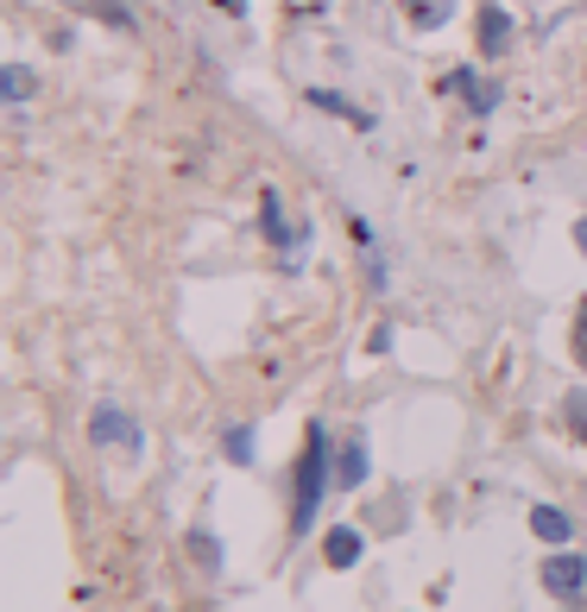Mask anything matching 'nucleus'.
Listing matches in <instances>:
<instances>
[{
	"label": "nucleus",
	"mask_w": 587,
	"mask_h": 612,
	"mask_svg": "<svg viewBox=\"0 0 587 612\" xmlns=\"http://www.w3.org/2000/svg\"><path fill=\"white\" fill-rule=\"evenodd\" d=\"M323 556H329V568H354V562L366 556V536H360L354 524H335V531L323 536Z\"/></svg>",
	"instance_id": "nucleus-4"
},
{
	"label": "nucleus",
	"mask_w": 587,
	"mask_h": 612,
	"mask_svg": "<svg viewBox=\"0 0 587 612\" xmlns=\"http://www.w3.org/2000/svg\"><path fill=\"white\" fill-rule=\"evenodd\" d=\"M32 89H38V77H32L26 64H7V70H0V95H7L13 107L32 102Z\"/></svg>",
	"instance_id": "nucleus-11"
},
{
	"label": "nucleus",
	"mask_w": 587,
	"mask_h": 612,
	"mask_svg": "<svg viewBox=\"0 0 587 612\" xmlns=\"http://www.w3.org/2000/svg\"><path fill=\"white\" fill-rule=\"evenodd\" d=\"M323 486H329V435L309 423L304 435V461H297V499H291V531L304 536L323 511Z\"/></svg>",
	"instance_id": "nucleus-1"
},
{
	"label": "nucleus",
	"mask_w": 587,
	"mask_h": 612,
	"mask_svg": "<svg viewBox=\"0 0 587 612\" xmlns=\"http://www.w3.org/2000/svg\"><path fill=\"white\" fill-rule=\"evenodd\" d=\"M259 228H266V240H272V247H291V222H284V203L272 196V190L259 196Z\"/></svg>",
	"instance_id": "nucleus-8"
},
{
	"label": "nucleus",
	"mask_w": 587,
	"mask_h": 612,
	"mask_svg": "<svg viewBox=\"0 0 587 612\" xmlns=\"http://www.w3.org/2000/svg\"><path fill=\"white\" fill-rule=\"evenodd\" d=\"M568 354H575V366H587V297L575 309V329H568Z\"/></svg>",
	"instance_id": "nucleus-14"
},
{
	"label": "nucleus",
	"mask_w": 587,
	"mask_h": 612,
	"mask_svg": "<svg viewBox=\"0 0 587 612\" xmlns=\"http://www.w3.org/2000/svg\"><path fill=\"white\" fill-rule=\"evenodd\" d=\"M511 45V20L506 7H481V57H499Z\"/></svg>",
	"instance_id": "nucleus-7"
},
{
	"label": "nucleus",
	"mask_w": 587,
	"mask_h": 612,
	"mask_svg": "<svg viewBox=\"0 0 587 612\" xmlns=\"http://www.w3.org/2000/svg\"><path fill=\"white\" fill-rule=\"evenodd\" d=\"M405 13H410V26L417 32H436L449 13H455V0H405Z\"/></svg>",
	"instance_id": "nucleus-10"
},
{
	"label": "nucleus",
	"mask_w": 587,
	"mask_h": 612,
	"mask_svg": "<svg viewBox=\"0 0 587 612\" xmlns=\"http://www.w3.org/2000/svg\"><path fill=\"white\" fill-rule=\"evenodd\" d=\"M366 474H373V461H366V442H341V455H335V480L341 486H366Z\"/></svg>",
	"instance_id": "nucleus-6"
},
{
	"label": "nucleus",
	"mask_w": 587,
	"mask_h": 612,
	"mask_svg": "<svg viewBox=\"0 0 587 612\" xmlns=\"http://www.w3.org/2000/svg\"><path fill=\"white\" fill-rule=\"evenodd\" d=\"M449 89H455V95L474 107V114H493V107H499V89H493V82H481L474 70H455V77H449Z\"/></svg>",
	"instance_id": "nucleus-5"
},
{
	"label": "nucleus",
	"mask_w": 587,
	"mask_h": 612,
	"mask_svg": "<svg viewBox=\"0 0 587 612\" xmlns=\"http://www.w3.org/2000/svg\"><path fill=\"white\" fill-rule=\"evenodd\" d=\"M543 587H550L556 600H575V593L587 587V562L575 556V549H556V556L543 562Z\"/></svg>",
	"instance_id": "nucleus-3"
},
{
	"label": "nucleus",
	"mask_w": 587,
	"mask_h": 612,
	"mask_svg": "<svg viewBox=\"0 0 587 612\" xmlns=\"http://www.w3.org/2000/svg\"><path fill=\"white\" fill-rule=\"evenodd\" d=\"M190 549H196V562H203L208 575L222 568V543H215V536H208V531H196V536H190Z\"/></svg>",
	"instance_id": "nucleus-15"
},
{
	"label": "nucleus",
	"mask_w": 587,
	"mask_h": 612,
	"mask_svg": "<svg viewBox=\"0 0 587 612\" xmlns=\"http://www.w3.org/2000/svg\"><path fill=\"white\" fill-rule=\"evenodd\" d=\"M575 247H582V253H587V215H582V222H575Z\"/></svg>",
	"instance_id": "nucleus-17"
},
{
	"label": "nucleus",
	"mask_w": 587,
	"mask_h": 612,
	"mask_svg": "<svg viewBox=\"0 0 587 612\" xmlns=\"http://www.w3.org/2000/svg\"><path fill=\"white\" fill-rule=\"evenodd\" d=\"M89 435H95V449H127V455H139V449H146L139 423H133L121 405H102V410H95V417H89Z\"/></svg>",
	"instance_id": "nucleus-2"
},
{
	"label": "nucleus",
	"mask_w": 587,
	"mask_h": 612,
	"mask_svg": "<svg viewBox=\"0 0 587 612\" xmlns=\"http://www.w3.org/2000/svg\"><path fill=\"white\" fill-rule=\"evenodd\" d=\"M304 102L323 107V114H341V121H360V127H373V121H366V114H354V102H348V95H335V89H309Z\"/></svg>",
	"instance_id": "nucleus-12"
},
{
	"label": "nucleus",
	"mask_w": 587,
	"mask_h": 612,
	"mask_svg": "<svg viewBox=\"0 0 587 612\" xmlns=\"http://www.w3.org/2000/svg\"><path fill=\"white\" fill-rule=\"evenodd\" d=\"M531 531L543 536V543H556V549H562L575 524H568V511H556V506H537V511H531Z\"/></svg>",
	"instance_id": "nucleus-9"
},
{
	"label": "nucleus",
	"mask_w": 587,
	"mask_h": 612,
	"mask_svg": "<svg viewBox=\"0 0 587 612\" xmlns=\"http://www.w3.org/2000/svg\"><path fill=\"white\" fill-rule=\"evenodd\" d=\"M222 449H228V461H234V467H253V455H259V435L247 430V423H234Z\"/></svg>",
	"instance_id": "nucleus-13"
},
{
	"label": "nucleus",
	"mask_w": 587,
	"mask_h": 612,
	"mask_svg": "<svg viewBox=\"0 0 587 612\" xmlns=\"http://www.w3.org/2000/svg\"><path fill=\"white\" fill-rule=\"evenodd\" d=\"M562 417H568V430L587 442V392H568V405H562Z\"/></svg>",
	"instance_id": "nucleus-16"
}]
</instances>
